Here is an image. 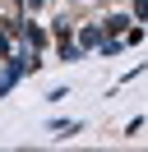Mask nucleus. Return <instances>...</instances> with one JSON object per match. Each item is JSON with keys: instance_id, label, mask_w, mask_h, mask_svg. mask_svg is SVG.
<instances>
[{"instance_id": "obj_8", "label": "nucleus", "mask_w": 148, "mask_h": 152, "mask_svg": "<svg viewBox=\"0 0 148 152\" xmlns=\"http://www.w3.org/2000/svg\"><path fill=\"white\" fill-rule=\"evenodd\" d=\"M130 14H134V23H148V0H130Z\"/></svg>"}, {"instance_id": "obj_5", "label": "nucleus", "mask_w": 148, "mask_h": 152, "mask_svg": "<svg viewBox=\"0 0 148 152\" xmlns=\"http://www.w3.org/2000/svg\"><path fill=\"white\" fill-rule=\"evenodd\" d=\"M46 134L51 138H74V134H83V120H46Z\"/></svg>"}, {"instance_id": "obj_11", "label": "nucleus", "mask_w": 148, "mask_h": 152, "mask_svg": "<svg viewBox=\"0 0 148 152\" xmlns=\"http://www.w3.org/2000/svg\"><path fill=\"white\" fill-rule=\"evenodd\" d=\"M46 5H51V0H23V10H28V14H42Z\"/></svg>"}, {"instance_id": "obj_3", "label": "nucleus", "mask_w": 148, "mask_h": 152, "mask_svg": "<svg viewBox=\"0 0 148 152\" xmlns=\"http://www.w3.org/2000/svg\"><path fill=\"white\" fill-rule=\"evenodd\" d=\"M74 37H79V46L88 51V56H97V46L107 42V32H102V19H92V23H79V32H74Z\"/></svg>"}, {"instance_id": "obj_2", "label": "nucleus", "mask_w": 148, "mask_h": 152, "mask_svg": "<svg viewBox=\"0 0 148 152\" xmlns=\"http://www.w3.org/2000/svg\"><path fill=\"white\" fill-rule=\"evenodd\" d=\"M130 23H134L130 5H125V10H111V14H102V32H107V37H125V32H130Z\"/></svg>"}, {"instance_id": "obj_1", "label": "nucleus", "mask_w": 148, "mask_h": 152, "mask_svg": "<svg viewBox=\"0 0 148 152\" xmlns=\"http://www.w3.org/2000/svg\"><path fill=\"white\" fill-rule=\"evenodd\" d=\"M18 42H23L28 51H42V56H46V51L56 46V37H51V23H42L37 14H23V32H18Z\"/></svg>"}, {"instance_id": "obj_10", "label": "nucleus", "mask_w": 148, "mask_h": 152, "mask_svg": "<svg viewBox=\"0 0 148 152\" xmlns=\"http://www.w3.org/2000/svg\"><path fill=\"white\" fill-rule=\"evenodd\" d=\"M65 97H70V88H51V92H46V102H51V106H60Z\"/></svg>"}, {"instance_id": "obj_7", "label": "nucleus", "mask_w": 148, "mask_h": 152, "mask_svg": "<svg viewBox=\"0 0 148 152\" xmlns=\"http://www.w3.org/2000/svg\"><path fill=\"white\" fill-rule=\"evenodd\" d=\"M139 74H148V60H139V65H134V69H125V74H120V83H116V88H111V97H116V92H120V88H125V83H134V78H139Z\"/></svg>"}, {"instance_id": "obj_6", "label": "nucleus", "mask_w": 148, "mask_h": 152, "mask_svg": "<svg viewBox=\"0 0 148 152\" xmlns=\"http://www.w3.org/2000/svg\"><path fill=\"white\" fill-rule=\"evenodd\" d=\"M74 32H79V23H74L70 14H56V19H51V37H56V42H70Z\"/></svg>"}, {"instance_id": "obj_9", "label": "nucleus", "mask_w": 148, "mask_h": 152, "mask_svg": "<svg viewBox=\"0 0 148 152\" xmlns=\"http://www.w3.org/2000/svg\"><path fill=\"white\" fill-rule=\"evenodd\" d=\"M144 124H148V115H134V120H125V129H120V134H125V138H134Z\"/></svg>"}, {"instance_id": "obj_12", "label": "nucleus", "mask_w": 148, "mask_h": 152, "mask_svg": "<svg viewBox=\"0 0 148 152\" xmlns=\"http://www.w3.org/2000/svg\"><path fill=\"white\" fill-rule=\"evenodd\" d=\"M0 65H5V60H0Z\"/></svg>"}, {"instance_id": "obj_4", "label": "nucleus", "mask_w": 148, "mask_h": 152, "mask_svg": "<svg viewBox=\"0 0 148 152\" xmlns=\"http://www.w3.org/2000/svg\"><path fill=\"white\" fill-rule=\"evenodd\" d=\"M79 60H88V51L79 46V37H70V42H56V65H79Z\"/></svg>"}]
</instances>
